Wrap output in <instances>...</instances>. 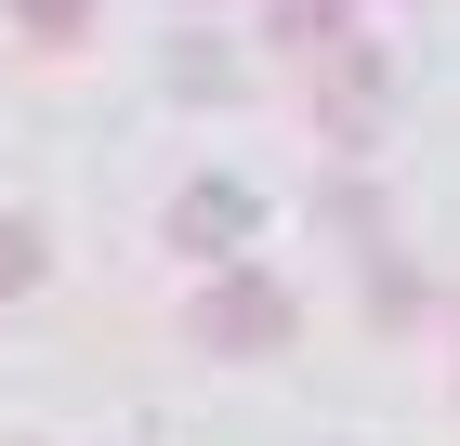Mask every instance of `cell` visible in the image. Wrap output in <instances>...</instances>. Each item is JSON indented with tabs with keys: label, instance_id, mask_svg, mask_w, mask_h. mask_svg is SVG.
<instances>
[{
	"label": "cell",
	"instance_id": "6da1fadb",
	"mask_svg": "<svg viewBox=\"0 0 460 446\" xmlns=\"http://www.w3.org/2000/svg\"><path fill=\"white\" fill-rule=\"evenodd\" d=\"M211 328H224V342H277V302H263V289H224Z\"/></svg>",
	"mask_w": 460,
	"mask_h": 446
},
{
	"label": "cell",
	"instance_id": "7a4b0ae2",
	"mask_svg": "<svg viewBox=\"0 0 460 446\" xmlns=\"http://www.w3.org/2000/svg\"><path fill=\"white\" fill-rule=\"evenodd\" d=\"M27 275H40V237H27V223H0V289H27Z\"/></svg>",
	"mask_w": 460,
	"mask_h": 446
},
{
	"label": "cell",
	"instance_id": "3957f363",
	"mask_svg": "<svg viewBox=\"0 0 460 446\" xmlns=\"http://www.w3.org/2000/svg\"><path fill=\"white\" fill-rule=\"evenodd\" d=\"M27 27H79V0H27Z\"/></svg>",
	"mask_w": 460,
	"mask_h": 446
}]
</instances>
